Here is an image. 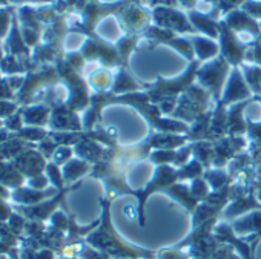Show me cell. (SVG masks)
Instances as JSON below:
<instances>
[{
  "mask_svg": "<svg viewBox=\"0 0 261 259\" xmlns=\"http://www.w3.org/2000/svg\"><path fill=\"white\" fill-rule=\"evenodd\" d=\"M160 259H188V256L185 253H180L175 250H166V251L160 253Z\"/></svg>",
  "mask_w": 261,
  "mask_h": 259,
  "instance_id": "1",
  "label": "cell"
},
{
  "mask_svg": "<svg viewBox=\"0 0 261 259\" xmlns=\"http://www.w3.org/2000/svg\"><path fill=\"white\" fill-rule=\"evenodd\" d=\"M85 259H109L105 253H98V251H94V250H86L83 253Z\"/></svg>",
  "mask_w": 261,
  "mask_h": 259,
  "instance_id": "2",
  "label": "cell"
}]
</instances>
